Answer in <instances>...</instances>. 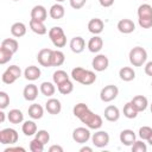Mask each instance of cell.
<instances>
[{
  "label": "cell",
  "mask_w": 152,
  "mask_h": 152,
  "mask_svg": "<svg viewBox=\"0 0 152 152\" xmlns=\"http://www.w3.org/2000/svg\"><path fill=\"white\" fill-rule=\"evenodd\" d=\"M144 1H146V0H144Z\"/></svg>",
  "instance_id": "obj_59"
},
{
  "label": "cell",
  "mask_w": 152,
  "mask_h": 152,
  "mask_svg": "<svg viewBox=\"0 0 152 152\" xmlns=\"http://www.w3.org/2000/svg\"><path fill=\"white\" fill-rule=\"evenodd\" d=\"M144 70H145V74L147 76H151L152 77V61L145 63V69Z\"/></svg>",
  "instance_id": "obj_48"
},
{
  "label": "cell",
  "mask_w": 152,
  "mask_h": 152,
  "mask_svg": "<svg viewBox=\"0 0 152 152\" xmlns=\"http://www.w3.org/2000/svg\"><path fill=\"white\" fill-rule=\"evenodd\" d=\"M119 138H120L121 144L125 145V146H132L135 142V140H137L135 133L132 129H124V131H121Z\"/></svg>",
  "instance_id": "obj_13"
},
{
  "label": "cell",
  "mask_w": 152,
  "mask_h": 152,
  "mask_svg": "<svg viewBox=\"0 0 152 152\" xmlns=\"http://www.w3.org/2000/svg\"><path fill=\"white\" fill-rule=\"evenodd\" d=\"M21 131L26 137H31V135H36L37 133V125L34 121L32 120H27L21 126Z\"/></svg>",
  "instance_id": "obj_28"
},
{
  "label": "cell",
  "mask_w": 152,
  "mask_h": 152,
  "mask_svg": "<svg viewBox=\"0 0 152 152\" xmlns=\"http://www.w3.org/2000/svg\"><path fill=\"white\" fill-rule=\"evenodd\" d=\"M13 151H21V152H25V148L24 147H20V146H15V147H7L5 148L4 152H13Z\"/></svg>",
  "instance_id": "obj_51"
},
{
  "label": "cell",
  "mask_w": 152,
  "mask_h": 152,
  "mask_svg": "<svg viewBox=\"0 0 152 152\" xmlns=\"http://www.w3.org/2000/svg\"><path fill=\"white\" fill-rule=\"evenodd\" d=\"M44 146L45 145L40 140H38L37 138H34V139H32L30 141V150L32 152H43L44 151Z\"/></svg>",
  "instance_id": "obj_39"
},
{
  "label": "cell",
  "mask_w": 152,
  "mask_h": 152,
  "mask_svg": "<svg viewBox=\"0 0 152 152\" xmlns=\"http://www.w3.org/2000/svg\"><path fill=\"white\" fill-rule=\"evenodd\" d=\"M19 135L14 128H4L0 131V142L2 145H13L18 141Z\"/></svg>",
  "instance_id": "obj_4"
},
{
  "label": "cell",
  "mask_w": 152,
  "mask_h": 152,
  "mask_svg": "<svg viewBox=\"0 0 152 152\" xmlns=\"http://www.w3.org/2000/svg\"><path fill=\"white\" fill-rule=\"evenodd\" d=\"M95 81H96L95 72L91 71V70H87L86 74H84V76H83V78H82V81H81V84H83V86H90Z\"/></svg>",
  "instance_id": "obj_37"
},
{
  "label": "cell",
  "mask_w": 152,
  "mask_h": 152,
  "mask_svg": "<svg viewBox=\"0 0 152 152\" xmlns=\"http://www.w3.org/2000/svg\"><path fill=\"white\" fill-rule=\"evenodd\" d=\"M26 30H27L26 25L24 23H21V21H17L11 26V33L15 38H20V37L25 36L26 34Z\"/></svg>",
  "instance_id": "obj_26"
},
{
  "label": "cell",
  "mask_w": 152,
  "mask_h": 152,
  "mask_svg": "<svg viewBox=\"0 0 152 152\" xmlns=\"http://www.w3.org/2000/svg\"><path fill=\"white\" fill-rule=\"evenodd\" d=\"M150 109H151V113H152V103L150 104Z\"/></svg>",
  "instance_id": "obj_56"
},
{
  "label": "cell",
  "mask_w": 152,
  "mask_h": 152,
  "mask_svg": "<svg viewBox=\"0 0 152 152\" xmlns=\"http://www.w3.org/2000/svg\"><path fill=\"white\" fill-rule=\"evenodd\" d=\"M86 71H87V69H84V68H82V66H76V68H74V69L71 70V77H72V80L76 81V82H78V83H81V81H82V78H83V76H84V74H86Z\"/></svg>",
  "instance_id": "obj_35"
},
{
  "label": "cell",
  "mask_w": 152,
  "mask_h": 152,
  "mask_svg": "<svg viewBox=\"0 0 152 152\" xmlns=\"http://www.w3.org/2000/svg\"><path fill=\"white\" fill-rule=\"evenodd\" d=\"M116 27H118L119 32H121V33H124V34H129V33L134 32V30H135V24L133 23V20L125 18V19L119 20Z\"/></svg>",
  "instance_id": "obj_10"
},
{
  "label": "cell",
  "mask_w": 152,
  "mask_h": 152,
  "mask_svg": "<svg viewBox=\"0 0 152 152\" xmlns=\"http://www.w3.org/2000/svg\"><path fill=\"white\" fill-rule=\"evenodd\" d=\"M12 1H19V0H12Z\"/></svg>",
  "instance_id": "obj_57"
},
{
  "label": "cell",
  "mask_w": 152,
  "mask_h": 152,
  "mask_svg": "<svg viewBox=\"0 0 152 152\" xmlns=\"http://www.w3.org/2000/svg\"><path fill=\"white\" fill-rule=\"evenodd\" d=\"M88 109H89V107H88L86 103L80 102V103H77V104L74 106V108H72V113H74V115H75L76 118L80 119V118H81Z\"/></svg>",
  "instance_id": "obj_38"
},
{
  "label": "cell",
  "mask_w": 152,
  "mask_h": 152,
  "mask_svg": "<svg viewBox=\"0 0 152 152\" xmlns=\"http://www.w3.org/2000/svg\"><path fill=\"white\" fill-rule=\"evenodd\" d=\"M138 23H139V26L142 27V28L152 27V18H139Z\"/></svg>",
  "instance_id": "obj_45"
},
{
  "label": "cell",
  "mask_w": 152,
  "mask_h": 152,
  "mask_svg": "<svg viewBox=\"0 0 152 152\" xmlns=\"http://www.w3.org/2000/svg\"><path fill=\"white\" fill-rule=\"evenodd\" d=\"M48 18V11L43 5H36L31 10V19H37L40 21H45Z\"/></svg>",
  "instance_id": "obj_15"
},
{
  "label": "cell",
  "mask_w": 152,
  "mask_h": 152,
  "mask_svg": "<svg viewBox=\"0 0 152 152\" xmlns=\"http://www.w3.org/2000/svg\"><path fill=\"white\" fill-rule=\"evenodd\" d=\"M139 18H152V6L150 4H141L137 11Z\"/></svg>",
  "instance_id": "obj_30"
},
{
  "label": "cell",
  "mask_w": 152,
  "mask_h": 152,
  "mask_svg": "<svg viewBox=\"0 0 152 152\" xmlns=\"http://www.w3.org/2000/svg\"><path fill=\"white\" fill-rule=\"evenodd\" d=\"M147 142H148V144L152 146V133H151V135L148 137V139H147Z\"/></svg>",
  "instance_id": "obj_54"
},
{
  "label": "cell",
  "mask_w": 152,
  "mask_h": 152,
  "mask_svg": "<svg viewBox=\"0 0 152 152\" xmlns=\"http://www.w3.org/2000/svg\"><path fill=\"white\" fill-rule=\"evenodd\" d=\"M119 76L122 81L125 82H131L135 78V71L133 68L131 66H122L120 70H119Z\"/></svg>",
  "instance_id": "obj_24"
},
{
  "label": "cell",
  "mask_w": 152,
  "mask_h": 152,
  "mask_svg": "<svg viewBox=\"0 0 152 152\" xmlns=\"http://www.w3.org/2000/svg\"><path fill=\"white\" fill-rule=\"evenodd\" d=\"M128 59L133 66H142L147 61V51L141 46H134L128 53Z\"/></svg>",
  "instance_id": "obj_1"
},
{
  "label": "cell",
  "mask_w": 152,
  "mask_h": 152,
  "mask_svg": "<svg viewBox=\"0 0 152 152\" xmlns=\"http://www.w3.org/2000/svg\"><path fill=\"white\" fill-rule=\"evenodd\" d=\"M51 55H52V49L44 48V49L39 50V52L37 53V61H38V63L42 66L50 68L51 66Z\"/></svg>",
  "instance_id": "obj_9"
},
{
  "label": "cell",
  "mask_w": 152,
  "mask_h": 152,
  "mask_svg": "<svg viewBox=\"0 0 152 152\" xmlns=\"http://www.w3.org/2000/svg\"><path fill=\"white\" fill-rule=\"evenodd\" d=\"M40 75H42V71L36 65H30L24 70V76L28 81H36L40 77Z\"/></svg>",
  "instance_id": "obj_22"
},
{
  "label": "cell",
  "mask_w": 152,
  "mask_h": 152,
  "mask_svg": "<svg viewBox=\"0 0 152 152\" xmlns=\"http://www.w3.org/2000/svg\"><path fill=\"white\" fill-rule=\"evenodd\" d=\"M72 139L75 142L86 144L89 139H91V133L88 127H77L72 131Z\"/></svg>",
  "instance_id": "obj_6"
},
{
  "label": "cell",
  "mask_w": 152,
  "mask_h": 152,
  "mask_svg": "<svg viewBox=\"0 0 152 152\" xmlns=\"http://www.w3.org/2000/svg\"><path fill=\"white\" fill-rule=\"evenodd\" d=\"M151 133H152V128H151L150 126H142V127L139 128L138 135H139V138H140L141 140H147L148 137L151 135Z\"/></svg>",
  "instance_id": "obj_41"
},
{
  "label": "cell",
  "mask_w": 152,
  "mask_h": 152,
  "mask_svg": "<svg viewBox=\"0 0 152 152\" xmlns=\"http://www.w3.org/2000/svg\"><path fill=\"white\" fill-rule=\"evenodd\" d=\"M69 2L74 10H81L86 5L87 0H69Z\"/></svg>",
  "instance_id": "obj_46"
},
{
  "label": "cell",
  "mask_w": 152,
  "mask_h": 152,
  "mask_svg": "<svg viewBox=\"0 0 152 152\" xmlns=\"http://www.w3.org/2000/svg\"><path fill=\"white\" fill-rule=\"evenodd\" d=\"M131 103H132L133 107L140 113V112H144V110L147 108V106H148V100H147V97L144 96V95H137V96H134V97L131 100Z\"/></svg>",
  "instance_id": "obj_18"
},
{
  "label": "cell",
  "mask_w": 152,
  "mask_h": 152,
  "mask_svg": "<svg viewBox=\"0 0 152 152\" xmlns=\"http://www.w3.org/2000/svg\"><path fill=\"white\" fill-rule=\"evenodd\" d=\"M57 2H63V1H65V0H56Z\"/></svg>",
  "instance_id": "obj_55"
},
{
  "label": "cell",
  "mask_w": 152,
  "mask_h": 152,
  "mask_svg": "<svg viewBox=\"0 0 152 152\" xmlns=\"http://www.w3.org/2000/svg\"><path fill=\"white\" fill-rule=\"evenodd\" d=\"M57 89H58V91L62 95H69L74 90V83L70 80H66V81L62 82L61 84H58L57 86Z\"/></svg>",
  "instance_id": "obj_32"
},
{
  "label": "cell",
  "mask_w": 152,
  "mask_h": 152,
  "mask_svg": "<svg viewBox=\"0 0 152 152\" xmlns=\"http://www.w3.org/2000/svg\"><path fill=\"white\" fill-rule=\"evenodd\" d=\"M131 147L133 152H146L147 151V146L142 140H135V142Z\"/></svg>",
  "instance_id": "obj_42"
},
{
  "label": "cell",
  "mask_w": 152,
  "mask_h": 152,
  "mask_svg": "<svg viewBox=\"0 0 152 152\" xmlns=\"http://www.w3.org/2000/svg\"><path fill=\"white\" fill-rule=\"evenodd\" d=\"M39 90H40V93H42L44 96L51 97V96L55 94L56 88H55V86H53L52 82H48V81H46V82H43V83L40 84Z\"/></svg>",
  "instance_id": "obj_29"
},
{
  "label": "cell",
  "mask_w": 152,
  "mask_h": 152,
  "mask_svg": "<svg viewBox=\"0 0 152 152\" xmlns=\"http://www.w3.org/2000/svg\"><path fill=\"white\" fill-rule=\"evenodd\" d=\"M151 87H152V82H151Z\"/></svg>",
  "instance_id": "obj_58"
},
{
  "label": "cell",
  "mask_w": 152,
  "mask_h": 152,
  "mask_svg": "<svg viewBox=\"0 0 152 152\" xmlns=\"http://www.w3.org/2000/svg\"><path fill=\"white\" fill-rule=\"evenodd\" d=\"M1 80H2V82L6 83V84H12V83H14L18 78H17L14 75H12V74L6 69L5 72H4L2 76H1Z\"/></svg>",
  "instance_id": "obj_43"
},
{
  "label": "cell",
  "mask_w": 152,
  "mask_h": 152,
  "mask_svg": "<svg viewBox=\"0 0 152 152\" xmlns=\"http://www.w3.org/2000/svg\"><path fill=\"white\" fill-rule=\"evenodd\" d=\"M81 122L84 124L89 129H100L102 127V118L99 114H95L94 112H91L90 109H88L81 118H80Z\"/></svg>",
  "instance_id": "obj_2"
},
{
  "label": "cell",
  "mask_w": 152,
  "mask_h": 152,
  "mask_svg": "<svg viewBox=\"0 0 152 152\" xmlns=\"http://www.w3.org/2000/svg\"><path fill=\"white\" fill-rule=\"evenodd\" d=\"M28 116L32 118L33 120H38V119H42L43 115H44V108L38 104V103H32L30 107H28Z\"/></svg>",
  "instance_id": "obj_23"
},
{
  "label": "cell",
  "mask_w": 152,
  "mask_h": 152,
  "mask_svg": "<svg viewBox=\"0 0 152 152\" xmlns=\"http://www.w3.org/2000/svg\"><path fill=\"white\" fill-rule=\"evenodd\" d=\"M64 14H65L64 6L61 5L59 2L53 4V5L50 7V10H49V15H50L53 20H59V19H62V18L64 17Z\"/></svg>",
  "instance_id": "obj_19"
},
{
  "label": "cell",
  "mask_w": 152,
  "mask_h": 152,
  "mask_svg": "<svg viewBox=\"0 0 152 152\" xmlns=\"http://www.w3.org/2000/svg\"><path fill=\"white\" fill-rule=\"evenodd\" d=\"M81 152H93V148L91 147H88V146H83L80 148Z\"/></svg>",
  "instance_id": "obj_52"
},
{
  "label": "cell",
  "mask_w": 152,
  "mask_h": 152,
  "mask_svg": "<svg viewBox=\"0 0 152 152\" xmlns=\"http://www.w3.org/2000/svg\"><path fill=\"white\" fill-rule=\"evenodd\" d=\"M103 27H104V24L100 18H93L88 23V31L94 36L100 34L103 31Z\"/></svg>",
  "instance_id": "obj_14"
},
{
  "label": "cell",
  "mask_w": 152,
  "mask_h": 152,
  "mask_svg": "<svg viewBox=\"0 0 152 152\" xmlns=\"http://www.w3.org/2000/svg\"><path fill=\"white\" fill-rule=\"evenodd\" d=\"M1 46L8 49L13 53H15L18 51V49H19V44H18L17 39H14V38H6V39H4L1 42Z\"/></svg>",
  "instance_id": "obj_31"
},
{
  "label": "cell",
  "mask_w": 152,
  "mask_h": 152,
  "mask_svg": "<svg viewBox=\"0 0 152 152\" xmlns=\"http://www.w3.org/2000/svg\"><path fill=\"white\" fill-rule=\"evenodd\" d=\"M87 48H88V50H89L90 52H93V53H99V52L102 50V48H103V40H102V38L99 37V36L91 37V38L89 39L88 44H87Z\"/></svg>",
  "instance_id": "obj_16"
},
{
  "label": "cell",
  "mask_w": 152,
  "mask_h": 152,
  "mask_svg": "<svg viewBox=\"0 0 152 152\" xmlns=\"http://www.w3.org/2000/svg\"><path fill=\"white\" fill-rule=\"evenodd\" d=\"M65 62V55L61 50H52L51 66H61Z\"/></svg>",
  "instance_id": "obj_27"
},
{
  "label": "cell",
  "mask_w": 152,
  "mask_h": 152,
  "mask_svg": "<svg viewBox=\"0 0 152 152\" xmlns=\"http://www.w3.org/2000/svg\"><path fill=\"white\" fill-rule=\"evenodd\" d=\"M66 80H69V75H68V72L64 71V70H56V71L52 74V81H53V83L57 84V86L61 84L62 82L66 81Z\"/></svg>",
  "instance_id": "obj_33"
},
{
  "label": "cell",
  "mask_w": 152,
  "mask_h": 152,
  "mask_svg": "<svg viewBox=\"0 0 152 152\" xmlns=\"http://www.w3.org/2000/svg\"><path fill=\"white\" fill-rule=\"evenodd\" d=\"M108 65H109V59H108V57H107L106 55H102V53L96 55V56L93 58V61H91V66H93V69H94L95 71H99V72L104 71V70L108 68Z\"/></svg>",
  "instance_id": "obj_8"
},
{
  "label": "cell",
  "mask_w": 152,
  "mask_h": 152,
  "mask_svg": "<svg viewBox=\"0 0 152 152\" xmlns=\"http://www.w3.org/2000/svg\"><path fill=\"white\" fill-rule=\"evenodd\" d=\"M49 38L56 48H64L66 44V36L59 26H53L49 30Z\"/></svg>",
  "instance_id": "obj_3"
},
{
  "label": "cell",
  "mask_w": 152,
  "mask_h": 152,
  "mask_svg": "<svg viewBox=\"0 0 152 152\" xmlns=\"http://www.w3.org/2000/svg\"><path fill=\"white\" fill-rule=\"evenodd\" d=\"M45 109L48 110L49 114L51 115H57L61 113L62 110V104H61V101L58 99H55V97H51L46 101L45 103Z\"/></svg>",
  "instance_id": "obj_11"
},
{
  "label": "cell",
  "mask_w": 152,
  "mask_h": 152,
  "mask_svg": "<svg viewBox=\"0 0 152 152\" xmlns=\"http://www.w3.org/2000/svg\"><path fill=\"white\" fill-rule=\"evenodd\" d=\"M13 55L14 53L12 51H10L8 49L1 46L0 48V64H6L7 62H10L12 59Z\"/></svg>",
  "instance_id": "obj_36"
},
{
  "label": "cell",
  "mask_w": 152,
  "mask_h": 152,
  "mask_svg": "<svg viewBox=\"0 0 152 152\" xmlns=\"http://www.w3.org/2000/svg\"><path fill=\"white\" fill-rule=\"evenodd\" d=\"M124 115L127 118V119H135L137 116H138V110L133 107V104L131 103V101L129 102H127L125 106H124Z\"/></svg>",
  "instance_id": "obj_34"
},
{
  "label": "cell",
  "mask_w": 152,
  "mask_h": 152,
  "mask_svg": "<svg viewBox=\"0 0 152 152\" xmlns=\"http://www.w3.org/2000/svg\"><path fill=\"white\" fill-rule=\"evenodd\" d=\"M7 119L11 124H14V125H18V124H21L24 121V114L20 109H11L8 113H7Z\"/></svg>",
  "instance_id": "obj_25"
},
{
  "label": "cell",
  "mask_w": 152,
  "mask_h": 152,
  "mask_svg": "<svg viewBox=\"0 0 152 152\" xmlns=\"http://www.w3.org/2000/svg\"><path fill=\"white\" fill-rule=\"evenodd\" d=\"M23 95L26 101H34L38 96V87L33 83L27 84L23 90Z\"/></svg>",
  "instance_id": "obj_20"
},
{
  "label": "cell",
  "mask_w": 152,
  "mask_h": 152,
  "mask_svg": "<svg viewBox=\"0 0 152 152\" xmlns=\"http://www.w3.org/2000/svg\"><path fill=\"white\" fill-rule=\"evenodd\" d=\"M91 141L95 147H106L109 144V134L106 131H97L91 135Z\"/></svg>",
  "instance_id": "obj_7"
},
{
  "label": "cell",
  "mask_w": 152,
  "mask_h": 152,
  "mask_svg": "<svg viewBox=\"0 0 152 152\" xmlns=\"http://www.w3.org/2000/svg\"><path fill=\"white\" fill-rule=\"evenodd\" d=\"M70 50L74 52V53H81L83 52V50L86 49V40L80 37V36H76L74 37L71 40H70Z\"/></svg>",
  "instance_id": "obj_17"
},
{
  "label": "cell",
  "mask_w": 152,
  "mask_h": 152,
  "mask_svg": "<svg viewBox=\"0 0 152 152\" xmlns=\"http://www.w3.org/2000/svg\"><path fill=\"white\" fill-rule=\"evenodd\" d=\"M30 28L32 32H34L38 36H43L48 32V28L44 24V21L37 20V19H31L30 20Z\"/></svg>",
  "instance_id": "obj_21"
},
{
  "label": "cell",
  "mask_w": 152,
  "mask_h": 152,
  "mask_svg": "<svg viewBox=\"0 0 152 152\" xmlns=\"http://www.w3.org/2000/svg\"><path fill=\"white\" fill-rule=\"evenodd\" d=\"M119 95V88L114 84L104 86L100 91V99L102 102H110L115 100Z\"/></svg>",
  "instance_id": "obj_5"
},
{
  "label": "cell",
  "mask_w": 152,
  "mask_h": 152,
  "mask_svg": "<svg viewBox=\"0 0 152 152\" xmlns=\"http://www.w3.org/2000/svg\"><path fill=\"white\" fill-rule=\"evenodd\" d=\"M49 152H63V147L59 145H52L49 147Z\"/></svg>",
  "instance_id": "obj_50"
},
{
  "label": "cell",
  "mask_w": 152,
  "mask_h": 152,
  "mask_svg": "<svg viewBox=\"0 0 152 152\" xmlns=\"http://www.w3.org/2000/svg\"><path fill=\"white\" fill-rule=\"evenodd\" d=\"M7 70H8L12 75H14L17 78H19V77L21 76V69H20L18 65H10V66L7 68Z\"/></svg>",
  "instance_id": "obj_47"
},
{
  "label": "cell",
  "mask_w": 152,
  "mask_h": 152,
  "mask_svg": "<svg viewBox=\"0 0 152 152\" xmlns=\"http://www.w3.org/2000/svg\"><path fill=\"white\" fill-rule=\"evenodd\" d=\"M5 119H6V116H5V113H4V109H1V112H0V122H1V124H4V121H5Z\"/></svg>",
  "instance_id": "obj_53"
},
{
  "label": "cell",
  "mask_w": 152,
  "mask_h": 152,
  "mask_svg": "<svg viewBox=\"0 0 152 152\" xmlns=\"http://www.w3.org/2000/svg\"><path fill=\"white\" fill-rule=\"evenodd\" d=\"M103 115H104V119L107 121H110V122H115L120 119V110L116 106H113V104H109L104 108V112H103Z\"/></svg>",
  "instance_id": "obj_12"
},
{
  "label": "cell",
  "mask_w": 152,
  "mask_h": 152,
  "mask_svg": "<svg viewBox=\"0 0 152 152\" xmlns=\"http://www.w3.org/2000/svg\"><path fill=\"white\" fill-rule=\"evenodd\" d=\"M36 138H37L38 140H40L44 145H46V144L50 141V134H49V132L45 131V129H39V131H37Z\"/></svg>",
  "instance_id": "obj_40"
},
{
  "label": "cell",
  "mask_w": 152,
  "mask_h": 152,
  "mask_svg": "<svg viewBox=\"0 0 152 152\" xmlns=\"http://www.w3.org/2000/svg\"><path fill=\"white\" fill-rule=\"evenodd\" d=\"M10 104V96L6 91H0V109L7 108Z\"/></svg>",
  "instance_id": "obj_44"
},
{
  "label": "cell",
  "mask_w": 152,
  "mask_h": 152,
  "mask_svg": "<svg viewBox=\"0 0 152 152\" xmlns=\"http://www.w3.org/2000/svg\"><path fill=\"white\" fill-rule=\"evenodd\" d=\"M99 2H100V5L102 6V7H110V6H113V4H114V0H99Z\"/></svg>",
  "instance_id": "obj_49"
}]
</instances>
